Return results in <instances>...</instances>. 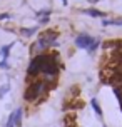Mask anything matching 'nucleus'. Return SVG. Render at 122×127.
<instances>
[{
    "instance_id": "1",
    "label": "nucleus",
    "mask_w": 122,
    "mask_h": 127,
    "mask_svg": "<svg viewBox=\"0 0 122 127\" xmlns=\"http://www.w3.org/2000/svg\"><path fill=\"white\" fill-rule=\"evenodd\" d=\"M59 74V57L55 52H45L44 54V62H42V75L45 77V82L54 80Z\"/></svg>"
},
{
    "instance_id": "2",
    "label": "nucleus",
    "mask_w": 122,
    "mask_h": 127,
    "mask_svg": "<svg viewBox=\"0 0 122 127\" xmlns=\"http://www.w3.org/2000/svg\"><path fill=\"white\" fill-rule=\"evenodd\" d=\"M55 40H57V32H52V30L45 32V33H42V35L32 44V47H30V54H33V55L45 54L50 45H57Z\"/></svg>"
},
{
    "instance_id": "3",
    "label": "nucleus",
    "mask_w": 122,
    "mask_h": 127,
    "mask_svg": "<svg viewBox=\"0 0 122 127\" xmlns=\"http://www.w3.org/2000/svg\"><path fill=\"white\" fill-rule=\"evenodd\" d=\"M47 90H49V82L37 79V80L29 84V87L25 89V94H24V99L27 102H37L47 94Z\"/></svg>"
},
{
    "instance_id": "4",
    "label": "nucleus",
    "mask_w": 122,
    "mask_h": 127,
    "mask_svg": "<svg viewBox=\"0 0 122 127\" xmlns=\"http://www.w3.org/2000/svg\"><path fill=\"white\" fill-rule=\"evenodd\" d=\"M42 62H44V54L35 55L29 64V69H27V75L29 77H39L42 74Z\"/></svg>"
},
{
    "instance_id": "5",
    "label": "nucleus",
    "mask_w": 122,
    "mask_h": 127,
    "mask_svg": "<svg viewBox=\"0 0 122 127\" xmlns=\"http://www.w3.org/2000/svg\"><path fill=\"white\" fill-rule=\"evenodd\" d=\"M94 44H95V38L90 37L89 33H80V35L75 37V47H79V49H87L89 50Z\"/></svg>"
},
{
    "instance_id": "6",
    "label": "nucleus",
    "mask_w": 122,
    "mask_h": 127,
    "mask_svg": "<svg viewBox=\"0 0 122 127\" xmlns=\"http://www.w3.org/2000/svg\"><path fill=\"white\" fill-rule=\"evenodd\" d=\"M22 119H24V109L17 107L12 114L8 115L7 124H10V126H13V127H20V126H22Z\"/></svg>"
},
{
    "instance_id": "7",
    "label": "nucleus",
    "mask_w": 122,
    "mask_h": 127,
    "mask_svg": "<svg viewBox=\"0 0 122 127\" xmlns=\"http://www.w3.org/2000/svg\"><path fill=\"white\" fill-rule=\"evenodd\" d=\"M85 15H90V17H104V12L100 10H95V8H87V10H84Z\"/></svg>"
},
{
    "instance_id": "8",
    "label": "nucleus",
    "mask_w": 122,
    "mask_h": 127,
    "mask_svg": "<svg viewBox=\"0 0 122 127\" xmlns=\"http://www.w3.org/2000/svg\"><path fill=\"white\" fill-rule=\"evenodd\" d=\"M13 47V42L12 44H8V45H5V47H2L0 49V54H2V57H3V60H7L8 59V54H10V49Z\"/></svg>"
},
{
    "instance_id": "9",
    "label": "nucleus",
    "mask_w": 122,
    "mask_h": 127,
    "mask_svg": "<svg viewBox=\"0 0 122 127\" xmlns=\"http://www.w3.org/2000/svg\"><path fill=\"white\" fill-rule=\"evenodd\" d=\"M35 32H37V27H29V29H22L20 33H22L24 37H32Z\"/></svg>"
},
{
    "instance_id": "10",
    "label": "nucleus",
    "mask_w": 122,
    "mask_h": 127,
    "mask_svg": "<svg viewBox=\"0 0 122 127\" xmlns=\"http://www.w3.org/2000/svg\"><path fill=\"white\" fill-rule=\"evenodd\" d=\"M90 104H92V107H94V110H95V114L99 115V117H102V109H100V105H99L97 99H92V100H90Z\"/></svg>"
},
{
    "instance_id": "11",
    "label": "nucleus",
    "mask_w": 122,
    "mask_h": 127,
    "mask_svg": "<svg viewBox=\"0 0 122 127\" xmlns=\"http://www.w3.org/2000/svg\"><path fill=\"white\" fill-rule=\"evenodd\" d=\"M114 94L117 95V100H119V105H121V110H122V87L114 85Z\"/></svg>"
},
{
    "instance_id": "12",
    "label": "nucleus",
    "mask_w": 122,
    "mask_h": 127,
    "mask_svg": "<svg viewBox=\"0 0 122 127\" xmlns=\"http://www.w3.org/2000/svg\"><path fill=\"white\" fill-rule=\"evenodd\" d=\"M122 25V19H117V20H104V25Z\"/></svg>"
},
{
    "instance_id": "13",
    "label": "nucleus",
    "mask_w": 122,
    "mask_h": 127,
    "mask_svg": "<svg viewBox=\"0 0 122 127\" xmlns=\"http://www.w3.org/2000/svg\"><path fill=\"white\" fill-rule=\"evenodd\" d=\"M8 90H10V85H8V84L2 85V87H0V97H3V95H5L7 92H8Z\"/></svg>"
},
{
    "instance_id": "14",
    "label": "nucleus",
    "mask_w": 122,
    "mask_h": 127,
    "mask_svg": "<svg viewBox=\"0 0 122 127\" xmlns=\"http://www.w3.org/2000/svg\"><path fill=\"white\" fill-rule=\"evenodd\" d=\"M0 67H2V69H8V64H7V60H2V62H0Z\"/></svg>"
},
{
    "instance_id": "15",
    "label": "nucleus",
    "mask_w": 122,
    "mask_h": 127,
    "mask_svg": "<svg viewBox=\"0 0 122 127\" xmlns=\"http://www.w3.org/2000/svg\"><path fill=\"white\" fill-rule=\"evenodd\" d=\"M5 19H10L8 13H0V20H5Z\"/></svg>"
},
{
    "instance_id": "16",
    "label": "nucleus",
    "mask_w": 122,
    "mask_h": 127,
    "mask_svg": "<svg viewBox=\"0 0 122 127\" xmlns=\"http://www.w3.org/2000/svg\"><path fill=\"white\" fill-rule=\"evenodd\" d=\"M3 127H13V126H10V124H5V126H3Z\"/></svg>"
},
{
    "instance_id": "17",
    "label": "nucleus",
    "mask_w": 122,
    "mask_h": 127,
    "mask_svg": "<svg viewBox=\"0 0 122 127\" xmlns=\"http://www.w3.org/2000/svg\"><path fill=\"white\" fill-rule=\"evenodd\" d=\"M90 2H92V3H95V2H99V0H90Z\"/></svg>"
},
{
    "instance_id": "18",
    "label": "nucleus",
    "mask_w": 122,
    "mask_h": 127,
    "mask_svg": "<svg viewBox=\"0 0 122 127\" xmlns=\"http://www.w3.org/2000/svg\"><path fill=\"white\" fill-rule=\"evenodd\" d=\"M121 60H122V52H121Z\"/></svg>"
},
{
    "instance_id": "19",
    "label": "nucleus",
    "mask_w": 122,
    "mask_h": 127,
    "mask_svg": "<svg viewBox=\"0 0 122 127\" xmlns=\"http://www.w3.org/2000/svg\"><path fill=\"white\" fill-rule=\"evenodd\" d=\"M104 127H105V126H104Z\"/></svg>"
}]
</instances>
